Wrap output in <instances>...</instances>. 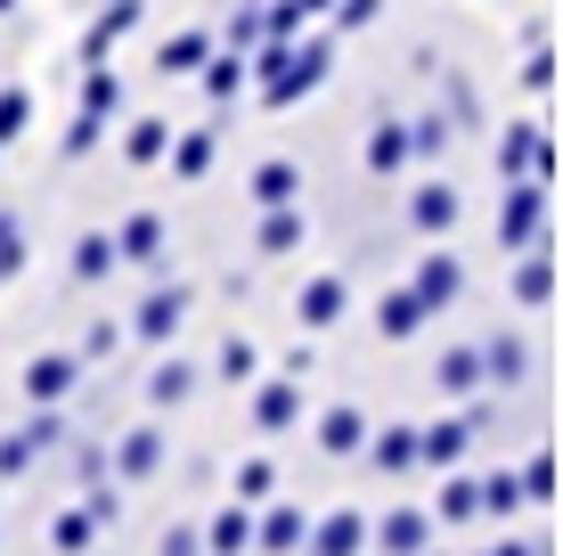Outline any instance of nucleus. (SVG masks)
I'll return each instance as SVG.
<instances>
[{
    "label": "nucleus",
    "mask_w": 563,
    "mask_h": 556,
    "mask_svg": "<svg viewBox=\"0 0 563 556\" xmlns=\"http://www.w3.org/2000/svg\"><path fill=\"white\" fill-rule=\"evenodd\" d=\"M114 115H123V83H114V66H82V115H74V131H66V156H90Z\"/></svg>",
    "instance_id": "f257e3e1"
},
{
    "label": "nucleus",
    "mask_w": 563,
    "mask_h": 556,
    "mask_svg": "<svg viewBox=\"0 0 563 556\" xmlns=\"http://www.w3.org/2000/svg\"><path fill=\"white\" fill-rule=\"evenodd\" d=\"M327 66H335V42H327V33H310V42L295 50V66H286L278 83H262V107H295V99H310V90L327 83Z\"/></svg>",
    "instance_id": "f03ea898"
},
{
    "label": "nucleus",
    "mask_w": 563,
    "mask_h": 556,
    "mask_svg": "<svg viewBox=\"0 0 563 556\" xmlns=\"http://www.w3.org/2000/svg\"><path fill=\"white\" fill-rule=\"evenodd\" d=\"M57 443H66V417H57V410H33L25 426H9V434H0V483H9V475H25L33 458L57 450Z\"/></svg>",
    "instance_id": "7ed1b4c3"
},
{
    "label": "nucleus",
    "mask_w": 563,
    "mask_h": 556,
    "mask_svg": "<svg viewBox=\"0 0 563 556\" xmlns=\"http://www.w3.org/2000/svg\"><path fill=\"white\" fill-rule=\"evenodd\" d=\"M539 214H548V188L515 181L507 205H498V246H507V254H531V246H539Z\"/></svg>",
    "instance_id": "20e7f679"
},
{
    "label": "nucleus",
    "mask_w": 563,
    "mask_h": 556,
    "mask_svg": "<svg viewBox=\"0 0 563 556\" xmlns=\"http://www.w3.org/2000/svg\"><path fill=\"white\" fill-rule=\"evenodd\" d=\"M82 369H90L82 352H33L25 360V401H33V410H57V401L82 385Z\"/></svg>",
    "instance_id": "39448f33"
},
{
    "label": "nucleus",
    "mask_w": 563,
    "mask_h": 556,
    "mask_svg": "<svg viewBox=\"0 0 563 556\" xmlns=\"http://www.w3.org/2000/svg\"><path fill=\"white\" fill-rule=\"evenodd\" d=\"M188 303H197V295H188L180 279H172V286H155L140 312H131V336H140V344H172V336L188 328Z\"/></svg>",
    "instance_id": "423d86ee"
},
{
    "label": "nucleus",
    "mask_w": 563,
    "mask_h": 556,
    "mask_svg": "<svg viewBox=\"0 0 563 556\" xmlns=\"http://www.w3.org/2000/svg\"><path fill=\"white\" fill-rule=\"evenodd\" d=\"M360 548H367V508H327L302 541V556H360Z\"/></svg>",
    "instance_id": "0eeeda50"
},
{
    "label": "nucleus",
    "mask_w": 563,
    "mask_h": 556,
    "mask_svg": "<svg viewBox=\"0 0 563 556\" xmlns=\"http://www.w3.org/2000/svg\"><path fill=\"white\" fill-rule=\"evenodd\" d=\"M498 172L548 188V140H539V123H507V131H498Z\"/></svg>",
    "instance_id": "6e6552de"
},
{
    "label": "nucleus",
    "mask_w": 563,
    "mask_h": 556,
    "mask_svg": "<svg viewBox=\"0 0 563 556\" xmlns=\"http://www.w3.org/2000/svg\"><path fill=\"white\" fill-rule=\"evenodd\" d=\"M343 303H352V286H343L335 271H319V279H302V295H295V319H302L310 336H319V328H335V319H343Z\"/></svg>",
    "instance_id": "1a4fd4ad"
},
{
    "label": "nucleus",
    "mask_w": 563,
    "mask_h": 556,
    "mask_svg": "<svg viewBox=\"0 0 563 556\" xmlns=\"http://www.w3.org/2000/svg\"><path fill=\"white\" fill-rule=\"evenodd\" d=\"M376 548L384 556H424V548H433V508H393L376 524Z\"/></svg>",
    "instance_id": "9d476101"
},
{
    "label": "nucleus",
    "mask_w": 563,
    "mask_h": 556,
    "mask_svg": "<svg viewBox=\"0 0 563 556\" xmlns=\"http://www.w3.org/2000/svg\"><path fill=\"white\" fill-rule=\"evenodd\" d=\"M409 229H417V238L457 229V188H450V181H417V188H409Z\"/></svg>",
    "instance_id": "9b49d317"
},
{
    "label": "nucleus",
    "mask_w": 563,
    "mask_h": 556,
    "mask_svg": "<svg viewBox=\"0 0 563 556\" xmlns=\"http://www.w3.org/2000/svg\"><path fill=\"white\" fill-rule=\"evenodd\" d=\"M155 467H164V426H131L114 443V483H147Z\"/></svg>",
    "instance_id": "f8f14e48"
},
{
    "label": "nucleus",
    "mask_w": 563,
    "mask_h": 556,
    "mask_svg": "<svg viewBox=\"0 0 563 556\" xmlns=\"http://www.w3.org/2000/svg\"><path fill=\"white\" fill-rule=\"evenodd\" d=\"M474 417H441V426H424V443H417V467H441V475H450L457 467V458L465 450H474Z\"/></svg>",
    "instance_id": "ddd939ff"
},
{
    "label": "nucleus",
    "mask_w": 563,
    "mask_h": 556,
    "mask_svg": "<svg viewBox=\"0 0 563 556\" xmlns=\"http://www.w3.org/2000/svg\"><path fill=\"white\" fill-rule=\"evenodd\" d=\"M302 238H310V214H302V205H262V229H254V254H269V262H278V254H295Z\"/></svg>",
    "instance_id": "4468645a"
},
{
    "label": "nucleus",
    "mask_w": 563,
    "mask_h": 556,
    "mask_svg": "<svg viewBox=\"0 0 563 556\" xmlns=\"http://www.w3.org/2000/svg\"><path fill=\"white\" fill-rule=\"evenodd\" d=\"M295 417H302V377L286 369V377H269V385L254 393V426H262V434H286Z\"/></svg>",
    "instance_id": "2eb2a0df"
},
{
    "label": "nucleus",
    "mask_w": 563,
    "mask_h": 556,
    "mask_svg": "<svg viewBox=\"0 0 563 556\" xmlns=\"http://www.w3.org/2000/svg\"><path fill=\"white\" fill-rule=\"evenodd\" d=\"M131 25H140V0H107V9H99V25L82 33V50H74V57H82V66H107V50L123 42Z\"/></svg>",
    "instance_id": "dca6fc26"
},
{
    "label": "nucleus",
    "mask_w": 563,
    "mask_h": 556,
    "mask_svg": "<svg viewBox=\"0 0 563 556\" xmlns=\"http://www.w3.org/2000/svg\"><path fill=\"white\" fill-rule=\"evenodd\" d=\"M254 532H262V515H254V500H229L221 515H212V524H205V548L212 556H245V548H254Z\"/></svg>",
    "instance_id": "f3484780"
},
{
    "label": "nucleus",
    "mask_w": 563,
    "mask_h": 556,
    "mask_svg": "<svg viewBox=\"0 0 563 556\" xmlns=\"http://www.w3.org/2000/svg\"><path fill=\"white\" fill-rule=\"evenodd\" d=\"M197 83H205V99H212V107H229L245 83H254V50H212V66L197 74Z\"/></svg>",
    "instance_id": "a211bd4d"
},
{
    "label": "nucleus",
    "mask_w": 563,
    "mask_h": 556,
    "mask_svg": "<svg viewBox=\"0 0 563 556\" xmlns=\"http://www.w3.org/2000/svg\"><path fill=\"white\" fill-rule=\"evenodd\" d=\"M114 271H123V246H114V229H82V238H74V279L99 286V279H114Z\"/></svg>",
    "instance_id": "6ab92c4d"
},
{
    "label": "nucleus",
    "mask_w": 563,
    "mask_h": 556,
    "mask_svg": "<svg viewBox=\"0 0 563 556\" xmlns=\"http://www.w3.org/2000/svg\"><path fill=\"white\" fill-rule=\"evenodd\" d=\"M433 385H441V393H482V385H490V369H482V344H450V352L433 360Z\"/></svg>",
    "instance_id": "aec40b11"
},
{
    "label": "nucleus",
    "mask_w": 563,
    "mask_h": 556,
    "mask_svg": "<svg viewBox=\"0 0 563 556\" xmlns=\"http://www.w3.org/2000/svg\"><path fill=\"white\" fill-rule=\"evenodd\" d=\"M424 319H433V303H424L417 286H393V295L376 303V336H393V344H400V336H417Z\"/></svg>",
    "instance_id": "412c9836"
},
{
    "label": "nucleus",
    "mask_w": 563,
    "mask_h": 556,
    "mask_svg": "<svg viewBox=\"0 0 563 556\" xmlns=\"http://www.w3.org/2000/svg\"><path fill=\"white\" fill-rule=\"evenodd\" d=\"M417 443H424V426H384V434H367V467H376V475H409V467H417Z\"/></svg>",
    "instance_id": "4be33fe9"
},
{
    "label": "nucleus",
    "mask_w": 563,
    "mask_h": 556,
    "mask_svg": "<svg viewBox=\"0 0 563 556\" xmlns=\"http://www.w3.org/2000/svg\"><path fill=\"white\" fill-rule=\"evenodd\" d=\"M164 214H131L123 229H114V246H123V262H140V271H155V262H164Z\"/></svg>",
    "instance_id": "5701e85b"
},
{
    "label": "nucleus",
    "mask_w": 563,
    "mask_h": 556,
    "mask_svg": "<svg viewBox=\"0 0 563 556\" xmlns=\"http://www.w3.org/2000/svg\"><path fill=\"white\" fill-rule=\"evenodd\" d=\"M319 450H327V458H360V450H367V417L352 410V401H335V410L319 417Z\"/></svg>",
    "instance_id": "b1692460"
},
{
    "label": "nucleus",
    "mask_w": 563,
    "mask_h": 556,
    "mask_svg": "<svg viewBox=\"0 0 563 556\" xmlns=\"http://www.w3.org/2000/svg\"><path fill=\"white\" fill-rule=\"evenodd\" d=\"M409 286H417L424 303H433V312H450V303H457V286H465V271H457V254H441V246H433V254L417 262V279H409Z\"/></svg>",
    "instance_id": "393cba45"
},
{
    "label": "nucleus",
    "mask_w": 563,
    "mask_h": 556,
    "mask_svg": "<svg viewBox=\"0 0 563 556\" xmlns=\"http://www.w3.org/2000/svg\"><path fill=\"white\" fill-rule=\"evenodd\" d=\"M302 541H310V515L302 508H262V532H254L262 556H295Z\"/></svg>",
    "instance_id": "a878e982"
},
{
    "label": "nucleus",
    "mask_w": 563,
    "mask_h": 556,
    "mask_svg": "<svg viewBox=\"0 0 563 556\" xmlns=\"http://www.w3.org/2000/svg\"><path fill=\"white\" fill-rule=\"evenodd\" d=\"M254 205H302V164L295 156L254 164Z\"/></svg>",
    "instance_id": "bb28decb"
},
{
    "label": "nucleus",
    "mask_w": 563,
    "mask_h": 556,
    "mask_svg": "<svg viewBox=\"0 0 563 556\" xmlns=\"http://www.w3.org/2000/svg\"><path fill=\"white\" fill-rule=\"evenodd\" d=\"M212 50H221L212 33H172V42L155 50V74H205V66H212Z\"/></svg>",
    "instance_id": "cd10ccee"
},
{
    "label": "nucleus",
    "mask_w": 563,
    "mask_h": 556,
    "mask_svg": "<svg viewBox=\"0 0 563 556\" xmlns=\"http://www.w3.org/2000/svg\"><path fill=\"white\" fill-rule=\"evenodd\" d=\"M409 164V123L400 115H376V131H367V172H400Z\"/></svg>",
    "instance_id": "c85d7f7f"
},
{
    "label": "nucleus",
    "mask_w": 563,
    "mask_h": 556,
    "mask_svg": "<svg viewBox=\"0 0 563 556\" xmlns=\"http://www.w3.org/2000/svg\"><path fill=\"white\" fill-rule=\"evenodd\" d=\"M188 393H197V369H188L180 352H172V360H155V369H147V401H155V410H180Z\"/></svg>",
    "instance_id": "c756f323"
},
{
    "label": "nucleus",
    "mask_w": 563,
    "mask_h": 556,
    "mask_svg": "<svg viewBox=\"0 0 563 556\" xmlns=\"http://www.w3.org/2000/svg\"><path fill=\"white\" fill-rule=\"evenodd\" d=\"M99 532H107V524L90 515V500H74V508H66V515L49 524V548H57V556H82L90 541H99Z\"/></svg>",
    "instance_id": "7c9ffc66"
},
{
    "label": "nucleus",
    "mask_w": 563,
    "mask_h": 556,
    "mask_svg": "<svg viewBox=\"0 0 563 556\" xmlns=\"http://www.w3.org/2000/svg\"><path fill=\"white\" fill-rule=\"evenodd\" d=\"M482 369H490V385H522L531 344H522V336H490V344H482Z\"/></svg>",
    "instance_id": "2f4dec72"
},
{
    "label": "nucleus",
    "mask_w": 563,
    "mask_h": 556,
    "mask_svg": "<svg viewBox=\"0 0 563 556\" xmlns=\"http://www.w3.org/2000/svg\"><path fill=\"white\" fill-rule=\"evenodd\" d=\"M164 148H172V123H164V115H140V123L123 131V156H131V164H155Z\"/></svg>",
    "instance_id": "473e14b6"
},
{
    "label": "nucleus",
    "mask_w": 563,
    "mask_h": 556,
    "mask_svg": "<svg viewBox=\"0 0 563 556\" xmlns=\"http://www.w3.org/2000/svg\"><path fill=\"white\" fill-rule=\"evenodd\" d=\"M212 172V131H180L172 140V181H205Z\"/></svg>",
    "instance_id": "72a5a7b5"
},
{
    "label": "nucleus",
    "mask_w": 563,
    "mask_h": 556,
    "mask_svg": "<svg viewBox=\"0 0 563 556\" xmlns=\"http://www.w3.org/2000/svg\"><path fill=\"white\" fill-rule=\"evenodd\" d=\"M433 515H441V524H474V515H482V483L450 475V483H441V500H433Z\"/></svg>",
    "instance_id": "f704fd0d"
},
{
    "label": "nucleus",
    "mask_w": 563,
    "mask_h": 556,
    "mask_svg": "<svg viewBox=\"0 0 563 556\" xmlns=\"http://www.w3.org/2000/svg\"><path fill=\"white\" fill-rule=\"evenodd\" d=\"M515 295H522V303H548V295H555V262H548V246H531V254H522Z\"/></svg>",
    "instance_id": "c9c22d12"
},
{
    "label": "nucleus",
    "mask_w": 563,
    "mask_h": 556,
    "mask_svg": "<svg viewBox=\"0 0 563 556\" xmlns=\"http://www.w3.org/2000/svg\"><path fill=\"white\" fill-rule=\"evenodd\" d=\"M212 369H221V385H254V369H262L254 336H229V344H221V360H212Z\"/></svg>",
    "instance_id": "e433bc0d"
},
{
    "label": "nucleus",
    "mask_w": 563,
    "mask_h": 556,
    "mask_svg": "<svg viewBox=\"0 0 563 556\" xmlns=\"http://www.w3.org/2000/svg\"><path fill=\"white\" fill-rule=\"evenodd\" d=\"M522 500H531V491H522V475H507V467L482 475V515H515Z\"/></svg>",
    "instance_id": "4c0bfd02"
},
{
    "label": "nucleus",
    "mask_w": 563,
    "mask_h": 556,
    "mask_svg": "<svg viewBox=\"0 0 563 556\" xmlns=\"http://www.w3.org/2000/svg\"><path fill=\"white\" fill-rule=\"evenodd\" d=\"M25 123H33V90H25V83H9V90H0V148L25 140Z\"/></svg>",
    "instance_id": "58836bf2"
},
{
    "label": "nucleus",
    "mask_w": 563,
    "mask_h": 556,
    "mask_svg": "<svg viewBox=\"0 0 563 556\" xmlns=\"http://www.w3.org/2000/svg\"><path fill=\"white\" fill-rule=\"evenodd\" d=\"M441 148H450V123H441V107H424L409 123V156H441Z\"/></svg>",
    "instance_id": "ea45409f"
},
{
    "label": "nucleus",
    "mask_w": 563,
    "mask_h": 556,
    "mask_svg": "<svg viewBox=\"0 0 563 556\" xmlns=\"http://www.w3.org/2000/svg\"><path fill=\"white\" fill-rule=\"evenodd\" d=\"M16 271H25V221L0 214V279H16Z\"/></svg>",
    "instance_id": "a19ab883"
},
{
    "label": "nucleus",
    "mask_w": 563,
    "mask_h": 556,
    "mask_svg": "<svg viewBox=\"0 0 563 556\" xmlns=\"http://www.w3.org/2000/svg\"><path fill=\"white\" fill-rule=\"evenodd\" d=\"M131 328H114V319H90V336H82V360H114V344H123Z\"/></svg>",
    "instance_id": "79ce46f5"
},
{
    "label": "nucleus",
    "mask_w": 563,
    "mask_h": 556,
    "mask_svg": "<svg viewBox=\"0 0 563 556\" xmlns=\"http://www.w3.org/2000/svg\"><path fill=\"white\" fill-rule=\"evenodd\" d=\"M269 483H278L269 458H245V467H238V500H269Z\"/></svg>",
    "instance_id": "37998d69"
},
{
    "label": "nucleus",
    "mask_w": 563,
    "mask_h": 556,
    "mask_svg": "<svg viewBox=\"0 0 563 556\" xmlns=\"http://www.w3.org/2000/svg\"><path fill=\"white\" fill-rule=\"evenodd\" d=\"M376 17H384V0H335V25H343V33L376 25Z\"/></svg>",
    "instance_id": "c03bdc74"
},
{
    "label": "nucleus",
    "mask_w": 563,
    "mask_h": 556,
    "mask_svg": "<svg viewBox=\"0 0 563 556\" xmlns=\"http://www.w3.org/2000/svg\"><path fill=\"white\" fill-rule=\"evenodd\" d=\"M155 556H205V532H197V524H172V532H164V548H155Z\"/></svg>",
    "instance_id": "a18cd8bd"
},
{
    "label": "nucleus",
    "mask_w": 563,
    "mask_h": 556,
    "mask_svg": "<svg viewBox=\"0 0 563 556\" xmlns=\"http://www.w3.org/2000/svg\"><path fill=\"white\" fill-rule=\"evenodd\" d=\"M302 25H310L302 0H269V33H302Z\"/></svg>",
    "instance_id": "49530a36"
},
{
    "label": "nucleus",
    "mask_w": 563,
    "mask_h": 556,
    "mask_svg": "<svg viewBox=\"0 0 563 556\" xmlns=\"http://www.w3.org/2000/svg\"><path fill=\"white\" fill-rule=\"evenodd\" d=\"M522 491H531V500H555V467H548V458H531V467H522Z\"/></svg>",
    "instance_id": "de8ad7c7"
},
{
    "label": "nucleus",
    "mask_w": 563,
    "mask_h": 556,
    "mask_svg": "<svg viewBox=\"0 0 563 556\" xmlns=\"http://www.w3.org/2000/svg\"><path fill=\"white\" fill-rule=\"evenodd\" d=\"M482 556H539L531 541H498V548H482Z\"/></svg>",
    "instance_id": "09e8293b"
},
{
    "label": "nucleus",
    "mask_w": 563,
    "mask_h": 556,
    "mask_svg": "<svg viewBox=\"0 0 563 556\" xmlns=\"http://www.w3.org/2000/svg\"><path fill=\"white\" fill-rule=\"evenodd\" d=\"M302 9H310V17H327V9H335V0H302Z\"/></svg>",
    "instance_id": "8fccbe9b"
},
{
    "label": "nucleus",
    "mask_w": 563,
    "mask_h": 556,
    "mask_svg": "<svg viewBox=\"0 0 563 556\" xmlns=\"http://www.w3.org/2000/svg\"><path fill=\"white\" fill-rule=\"evenodd\" d=\"M0 9H16V0H0Z\"/></svg>",
    "instance_id": "3c124183"
},
{
    "label": "nucleus",
    "mask_w": 563,
    "mask_h": 556,
    "mask_svg": "<svg viewBox=\"0 0 563 556\" xmlns=\"http://www.w3.org/2000/svg\"><path fill=\"white\" fill-rule=\"evenodd\" d=\"M205 556H212V548H205Z\"/></svg>",
    "instance_id": "603ef678"
}]
</instances>
